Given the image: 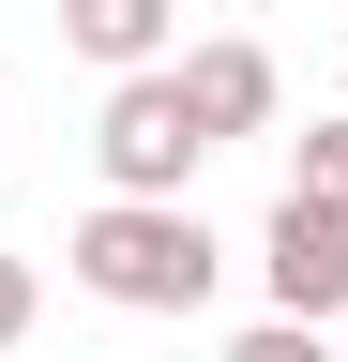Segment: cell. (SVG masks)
Listing matches in <instances>:
<instances>
[{
  "label": "cell",
  "mask_w": 348,
  "mask_h": 362,
  "mask_svg": "<svg viewBox=\"0 0 348 362\" xmlns=\"http://www.w3.org/2000/svg\"><path fill=\"white\" fill-rule=\"evenodd\" d=\"M61 257H76V287L121 302V317H197V302H212V272H228V242H212L197 211H137V197H106Z\"/></svg>",
  "instance_id": "1"
},
{
  "label": "cell",
  "mask_w": 348,
  "mask_h": 362,
  "mask_svg": "<svg viewBox=\"0 0 348 362\" xmlns=\"http://www.w3.org/2000/svg\"><path fill=\"white\" fill-rule=\"evenodd\" d=\"M197 106H182V76H121L106 90V121H91V166H106V197H137V211H182V181H197Z\"/></svg>",
  "instance_id": "2"
},
{
  "label": "cell",
  "mask_w": 348,
  "mask_h": 362,
  "mask_svg": "<svg viewBox=\"0 0 348 362\" xmlns=\"http://www.w3.org/2000/svg\"><path fill=\"white\" fill-rule=\"evenodd\" d=\"M257 272H273V317H288V332L348 317V211H303V197H273V226H257Z\"/></svg>",
  "instance_id": "3"
},
{
  "label": "cell",
  "mask_w": 348,
  "mask_h": 362,
  "mask_svg": "<svg viewBox=\"0 0 348 362\" xmlns=\"http://www.w3.org/2000/svg\"><path fill=\"white\" fill-rule=\"evenodd\" d=\"M167 76H182V106H197V136H212V151L273 121V45H197V61H167Z\"/></svg>",
  "instance_id": "4"
},
{
  "label": "cell",
  "mask_w": 348,
  "mask_h": 362,
  "mask_svg": "<svg viewBox=\"0 0 348 362\" xmlns=\"http://www.w3.org/2000/svg\"><path fill=\"white\" fill-rule=\"evenodd\" d=\"M167 16L182 0H61V45L106 61V90H121V76H167Z\"/></svg>",
  "instance_id": "5"
},
{
  "label": "cell",
  "mask_w": 348,
  "mask_h": 362,
  "mask_svg": "<svg viewBox=\"0 0 348 362\" xmlns=\"http://www.w3.org/2000/svg\"><path fill=\"white\" fill-rule=\"evenodd\" d=\"M288 197H303V211H348V121H303V151H288Z\"/></svg>",
  "instance_id": "6"
},
{
  "label": "cell",
  "mask_w": 348,
  "mask_h": 362,
  "mask_svg": "<svg viewBox=\"0 0 348 362\" xmlns=\"http://www.w3.org/2000/svg\"><path fill=\"white\" fill-rule=\"evenodd\" d=\"M30 302H46V272H30V257H0V347H30Z\"/></svg>",
  "instance_id": "7"
},
{
  "label": "cell",
  "mask_w": 348,
  "mask_h": 362,
  "mask_svg": "<svg viewBox=\"0 0 348 362\" xmlns=\"http://www.w3.org/2000/svg\"><path fill=\"white\" fill-rule=\"evenodd\" d=\"M228 362H333V347H318V332H288V317H257V332H242Z\"/></svg>",
  "instance_id": "8"
},
{
  "label": "cell",
  "mask_w": 348,
  "mask_h": 362,
  "mask_svg": "<svg viewBox=\"0 0 348 362\" xmlns=\"http://www.w3.org/2000/svg\"><path fill=\"white\" fill-rule=\"evenodd\" d=\"M333 362H348V347H333Z\"/></svg>",
  "instance_id": "9"
}]
</instances>
